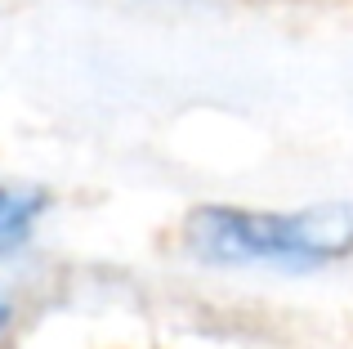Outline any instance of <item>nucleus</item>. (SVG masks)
Instances as JSON below:
<instances>
[{
    "mask_svg": "<svg viewBox=\"0 0 353 349\" xmlns=\"http://www.w3.org/2000/svg\"><path fill=\"white\" fill-rule=\"evenodd\" d=\"M9 323V305H5V296H0V327Z\"/></svg>",
    "mask_w": 353,
    "mask_h": 349,
    "instance_id": "obj_3",
    "label": "nucleus"
},
{
    "mask_svg": "<svg viewBox=\"0 0 353 349\" xmlns=\"http://www.w3.org/2000/svg\"><path fill=\"white\" fill-rule=\"evenodd\" d=\"M45 210L41 188H0V251L18 246Z\"/></svg>",
    "mask_w": 353,
    "mask_h": 349,
    "instance_id": "obj_2",
    "label": "nucleus"
},
{
    "mask_svg": "<svg viewBox=\"0 0 353 349\" xmlns=\"http://www.w3.org/2000/svg\"><path fill=\"white\" fill-rule=\"evenodd\" d=\"M188 246L215 264H282V269H313L353 251V210L318 206L273 215V210L201 206L183 224Z\"/></svg>",
    "mask_w": 353,
    "mask_h": 349,
    "instance_id": "obj_1",
    "label": "nucleus"
}]
</instances>
